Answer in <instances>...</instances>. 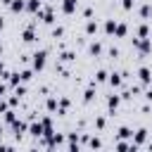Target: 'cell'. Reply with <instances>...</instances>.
<instances>
[{"instance_id":"6da1fadb","label":"cell","mask_w":152,"mask_h":152,"mask_svg":"<svg viewBox=\"0 0 152 152\" xmlns=\"http://www.w3.org/2000/svg\"><path fill=\"white\" fill-rule=\"evenodd\" d=\"M31 57H33V59H31L33 71H43V69H45V64H48V52H45V50H38V52H33Z\"/></svg>"},{"instance_id":"7a4b0ae2","label":"cell","mask_w":152,"mask_h":152,"mask_svg":"<svg viewBox=\"0 0 152 152\" xmlns=\"http://www.w3.org/2000/svg\"><path fill=\"white\" fill-rule=\"evenodd\" d=\"M133 48H135L140 55H150V52H152V40H150V38H133Z\"/></svg>"},{"instance_id":"3957f363","label":"cell","mask_w":152,"mask_h":152,"mask_svg":"<svg viewBox=\"0 0 152 152\" xmlns=\"http://www.w3.org/2000/svg\"><path fill=\"white\" fill-rule=\"evenodd\" d=\"M10 126H12V131H14V135H17V138H19V135H24V133H28V124H26V121H21V119H14Z\"/></svg>"},{"instance_id":"277c9868","label":"cell","mask_w":152,"mask_h":152,"mask_svg":"<svg viewBox=\"0 0 152 152\" xmlns=\"http://www.w3.org/2000/svg\"><path fill=\"white\" fill-rule=\"evenodd\" d=\"M147 133H150L147 128H138V131L133 133V138H131V142H135L138 147H142V145L147 142Z\"/></svg>"},{"instance_id":"5b68a950","label":"cell","mask_w":152,"mask_h":152,"mask_svg":"<svg viewBox=\"0 0 152 152\" xmlns=\"http://www.w3.org/2000/svg\"><path fill=\"white\" fill-rule=\"evenodd\" d=\"M36 17H38V19H43L45 24H52V21H55V12H52V7H40Z\"/></svg>"},{"instance_id":"8992f818","label":"cell","mask_w":152,"mask_h":152,"mask_svg":"<svg viewBox=\"0 0 152 152\" xmlns=\"http://www.w3.org/2000/svg\"><path fill=\"white\" fill-rule=\"evenodd\" d=\"M138 78H140L142 86H150V83H152V69H150V66H140V69H138Z\"/></svg>"},{"instance_id":"52a82bcc","label":"cell","mask_w":152,"mask_h":152,"mask_svg":"<svg viewBox=\"0 0 152 152\" xmlns=\"http://www.w3.org/2000/svg\"><path fill=\"white\" fill-rule=\"evenodd\" d=\"M40 126H43V138H50V135L55 133V128H52V119H50V116H43V119H40Z\"/></svg>"},{"instance_id":"ba28073f","label":"cell","mask_w":152,"mask_h":152,"mask_svg":"<svg viewBox=\"0 0 152 152\" xmlns=\"http://www.w3.org/2000/svg\"><path fill=\"white\" fill-rule=\"evenodd\" d=\"M78 10V0H62V12L64 14H74Z\"/></svg>"},{"instance_id":"9c48e42d","label":"cell","mask_w":152,"mask_h":152,"mask_svg":"<svg viewBox=\"0 0 152 152\" xmlns=\"http://www.w3.org/2000/svg\"><path fill=\"white\" fill-rule=\"evenodd\" d=\"M107 81H109V86H114V88H119V86L124 83V74H119V71H112V74L107 76Z\"/></svg>"},{"instance_id":"30bf717a","label":"cell","mask_w":152,"mask_h":152,"mask_svg":"<svg viewBox=\"0 0 152 152\" xmlns=\"http://www.w3.org/2000/svg\"><path fill=\"white\" fill-rule=\"evenodd\" d=\"M21 40H24V43H33V40H36V28H33V26H26L24 33H21Z\"/></svg>"},{"instance_id":"8fae6325","label":"cell","mask_w":152,"mask_h":152,"mask_svg":"<svg viewBox=\"0 0 152 152\" xmlns=\"http://www.w3.org/2000/svg\"><path fill=\"white\" fill-rule=\"evenodd\" d=\"M128 138H133V131H131L128 126H119V131H116V140H128Z\"/></svg>"},{"instance_id":"7c38bea8","label":"cell","mask_w":152,"mask_h":152,"mask_svg":"<svg viewBox=\"0 0 152 152\" xmlns=\"http://www.w3.org/2000/svg\"><path fill=\"white\" fill-rule=\"evenodd\" d=\"M48 140V147H59L62 142H64V135H59V133H52L50 138H45Z\"/></svg>"},{"instance_id":"4fadbf2b","label":"cell","mask_w":152,"mask_h":152,"mask_svg":"<svg viewBox=\"0 0 152 152\" xmlns=\"http://www.w3.org/2000/svg\"><path fill=\"white\" fill-rule=\"evenodd\" d=\"M28 133H31L33 138H43V126H40V121H33V124L28 126Z\"/></svg>"},{"instance_id":"5bb4252c","label":"cell","mask_w":152,"mask_h":152,"mask_svg":"<svg viewBox=\"0 0 152 152\" xmlns=\"http://www.w3.org/2000/svg\"><path fill=\"white\" fill-rule=\"evenodd\" d=\"M43 7V2L40 0H26V12H31V14H38V10Z\"/></svg>"},{"instance_id":"9a60e30c","label":"cell","mask_w":152,"mask_h":152,"mask_svg":"<svg viewBox=\"0 0 152 152\" xmlns=\"http://www.w3.org/2000/svg\"><path fill=\"white\" fill-rule=\"evenodd\" d=\"M114 36H116V38H126V36H128V26H126V24H119V21H116Z\"/></svg>"},{"instance_id":"2e32d148","label":"cell","mask_w":152,"mask_h":152,"mask_svg":"<svg viewBox=\"0 0 152 152\" xmlns=\"http://www.w3.org/2000/svg\"><path fill=\"white\" fill-rule=\"evenodd\" d=\"M78 133H69V150L71 152H78Z\"/></svg>"},{"instance_id":"e0dca14e","label":"cell","mask_w":152,"mask_h":152,"mask_svg":"<svg viewBox=\"0 0 152 152\" xmlns=\"http://www.w3.org/2000/svg\"><path fill=\"white\" fill-rule=\"evenodd\" d=\"M10 10L12 12H24L26 10V0H12L10 2Z\"/></svg>"},{"instance_id":"ac0fdd59","label":"cell","mask_w":152,"mask_h":152,"mask_svg":"<svg viewBox=\"0 0 152 152\" xmlns=\"http://www.w3.org/2000/svg\"><path fill=\"white\" fill-rule=\"evenodd\" d=\"M119 104H121V95H109V100H107V107H109V109L114 112V109H116Z\"/></svg>"},{"instance_id":"d6986e66","label":"cell","mask_w":152,"mask_h":152,"mask_svg":"<svg viewBox=\"0 0 152 152\" xmlns=\"http://www.w3.org/2000/svg\"><path fill=\"white\" fill-rule=\"evenodd\" d=\"M114 28H116V19H107L104 21V33L107 36H114Z\"/></svg>"},{"instance_id":"ffe728a7","label":"cell","mask_w":152,"mask_h":152,"mask_svg":"<svg viewBox=\"0 0 152 152\" xmlns=\"http://www.w3.org/2000/svg\"><path fill=\"white\" fill-rule=\"evenodd\" d=\"M140 17L142 19H152V2H147V5L140 7Z\"/></svg>"},{"instance_id":"44dd1931","label":"cell","mask_w":152,"mask_h":152,"mask_svg":"<svg viewBox=\"0 0 152 152\" xmlns=\"http://www.w3.org/2000/svg\"><path fill=\"white\" fill-rule=\"evenodd\" d=\"M88 52H90V55H93V57H97V55H100V52H102V45H100V43H97V40H95V43H90V45H88Z\"/></svg>"},{"instance_id":"7402d4cb","label":"cell","mask_w":152,"mask_h":152,"mask_svg":"<svg viewBox=\"0 0 152 152\" xmlns=\"http://www.w3.org/2000/svg\"><path fill=\"white\" fill-rule=\"evenodd\" d=\"M19 78H21V83H28V81L33 78V69H24V71H19Z\"/></svg>"},{"instance_id":"603a6c76","label":"cell","mask_w":152,"mask_h":152,"mask_svg":"<svg viewBox=\"0 0 152 152\" xmlns=\"http://www.w3.org/2000/svg\"><path fill=\"white\" fill-rule=\"evenodd\" d=\"M86 33H88V36H93V33H97V21H93V19H88V24H86Z\"/></svg>"},{"instance_id":"cb8c5ba5","label":"cell","mask_w":152,"mask_h":152,"mask_svg":"<svg viewBox=\"0 0 152 152\" xmlns=\"http://www.w3.org/2000/svg\"><path fill=\"white\" fill-rule=\"evenodd\" d=\"M138 38H150V26L147 24H140L138 26Z\"/></svg>"},{"instance_id":"d4e9b609","label":"cell","mask_w":152,"mask_h":152,"mask_svg":"<svg viewBox=\"0 0 152 152\" xmlns=\"http://www.w3.org/2000/svg\"><path fill=\"white\" fill-rule=\"evenodd\" d=\"M7 81H10V86H12V88H14V86H19V83H21L19 71H17V74H10V76H7Z\"/></svg>"},{"instance_id":"484cf974","label":"cell","mask_w":152,"mask_h":152,"mask_svg":"<svg viewBox=\"0 0 152 152\" xmlns=\"http://www.w3.org/2000/svg\"><path fill=\"white\" fill-rule=\"evenodd\" d=\"M88 142V147H93V150H100L102 147V140L100 138H90V140H86Z\"/></svg>"},{"instance_id":"4316f807","label":"cell","mask_w":152,"mask_h":152,"mask_svg":"<svg viewBox=\"0 0 152 152\" xmlns=\"http://www.w3.org/2000/svg\"><path fill=\"white\" fill-rule=\"evenodd\" d=\"M45 107H48V112H57V100H55V97H48Z\"/></svg>"},{"instance_id":"83f0119b","label":"cell","mask_w":152,"mask_h":152,"mask_svg":"<svg viewBox=\"0 0 152 152\" xmlns=\"http://www.w3.org/2000/svg\"><path fill=\"white\" fill-rule=\"evenodd\" d=\"M17 119V112H12V109H5V124H12Z\"/></svg>"},{"instance_id":"f1b7e54d","label":"cell","mask_w":152,"mask_h":152,"mask_svg":"<svg viewBox=\"0 0 152 152\" xmlns=\"http://www.w3.org/2000/svg\"><path fill=\"white\" fill-rule=\"evenodd\" d=\"M107 76H109V74H107L104 69H100V71L95 74V81H97V83H102V81H107Z\"/></svg>"},{"instance_id":"f546056e","label":"cell","mask_w":152,"mask_h":152,"mask_svg":"<svg viewBox=\"0 0 152 152\" xmlns=\"http://www.w3.org/2000/svg\"><path fill=\"white\" fill-rule=\"evenodd\" d=\"M93 97H95V90H93V88H88V90H86V95H83V100H86V102H93Z\"/></svg>"},{"instance_id":"4dcf8cb0","label":"cell","mask_w":152,"mask_h":152,"mask_svg":"<svg viewBox=\"0 0 152 152\" xmlns=\"http://www.w3.org/2000/svg\"><path fill=\"white\" fill-rule=\"evenodd\" d=\"M104 124H107V121H104V116H97V119H95V126H97L100 131L104 128Z\"/></svg>"},{"instance_id":"1f68e13d","label":"cell","mask_w":152,"mask_h":152,"mask_svg":"<svg viewBox=\"0 0 152 152\" xmlns=\"http://www.w3.org/2000/svg\"><path fill=\"white\" fill-rule=\"evenodd\" d=\"M74 57H76V55H74V52H62V59H64V62H71V59H74Z\"/></svg>"},{"instance_id":"d6a6232c","label":"cell","mask_w":152,"mask_h":152,"mask_svg":"<svg viewBox=\"0 0 152 152\" xmlns=\"http://www.w3.org/2000/svg\"><path fill=\"white\" fill-rule=\"evenodd\" d=\"M121 7L124 10H133V0H121Z\"/></svg>"},{"instance_id":"836d02e7","label":"cell","mask_w":152,"mask_h":152,"mask_svg":"<svg viewBox=\"0 0 152 152\" xmlns=\"http://www.w3.org/2000/svg\"><path fill=\"white\" fill-rule=\"evenodd\" d=\"M7 102H10V107H17V102H19V95H12Z\"/></svg>"},{"instance_id":"e575fe53","label":"cell","mask_w":152,"mask_h":152,"mask_svg":"<svg viewBox=\"0 0 152 152\" xmlns=\"http://www.w3.org/2000/svg\"><path fill=\"white\" fill-rule=\"evenodd\" d=\"M62 33H64V28H62V26H57V28L52 31V36H55V38H57V36H62Z\"/></svg>"},{"instance_id":"d590c367","label":"cell","mask_w":152,"mask_h":152,"mask_svg":"<svg viewBox=\"0 0 152 152\" xmlns=\"http://www.w3.org/2000/svg\"><path fill=\"white\" fill-rule=\"evenodd\" d=\"M7 76H10V74L5 71V66H2V62H0V78H7Z\"/></svg>"},{"instance_id":"8d00e7d4","label":"cell","mask_w":152,"mask_h":152,"mask_svg":"<svg viewBox=\"0 0 152 152\" xmlns=\"http://www.w3.org/2000/svg\"><path fill=\"white\" fill-rule=\"evenodd\" d=\"M109 55L112 57H119V48H109Z\"/></svg>"},{"instance_id":"74e56055","label":"cell","mask_w":152,"mask_h":152,"mask_svg":"<svg viewBox=\"0 0 152 152\" xmlns=\"http://www.w3.org/2000/svg\"><path fill=\"white\" fill-rule=\"evenodd\" d=\"M145 100H147V102H152V88H150V90H145Z\"/></svg>"},{"instance_id":"f35d334b","label":"cell","mask_w":152,"mask_h":152,"mask_svg":"<svg viewBox=\"0 0 152 152\" xmlns=\"http://www.w3.org/2000/svg\"><path fill=\"white\" fill-rule=\"evenodd\" d=\"M2 26H5V19H2V17H0V31H2Z\"/></svg>"},{"instance_id":"ab89813d","label":"cell","mask_w":152,"mask_h":152,"mask_svg":"<svg viewBox=\"0 0 152 152\" xmlns=\"http://www.w3.org/2000/svg\"><path fill=\"white\" fill-rule=\"evenodd\" d=\"M10 2H12V0H2V5H7V7H10Z\"/></svg>"}]
</instances>
